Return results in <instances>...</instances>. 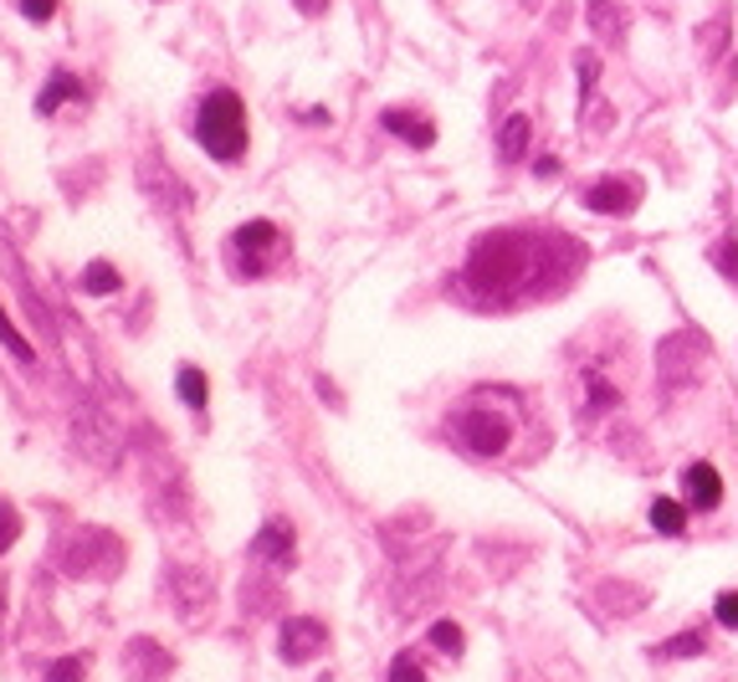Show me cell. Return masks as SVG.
Wrapping results in <instances>:
<instances>
[{
	"mask_svg": "<svg viewBox=\"0 0 738 682\" xmlns=\"http://www.w3.org/2000/svg\"><path fill=\"white\" fill-rule=\"evenodd\" d=\"M590 15L600 21V31H606V36L616 31V15H610V6H606V0H590Z\"/></svg>",
	"mask_w": 738,
	"mask_h": 682,
	"instance_id": "obj_23",
	"label": "cell"
},
{
	"mask_svg": "<svg viewBox=\"0 0 738 682\" xmlns=\"http://www.w3.org/2000/svg\"><path fill=\"white\" fill-rule=\"evenodd\" d=\"M431 647L446 657H462V626L457 621H436L431 626Z\"/></svg>",
	"mask_w": 738,
	"mask_h": 682,
	"instance_id": "obj_16",
	"label": "cell"
},
{
	"mask_svg": "<svg viewBox=\"0 0 738 682\" xmlns=\"http://www.w3.org/2000/svg\"><path fill=\"white\" fill-rule=\"evenodd\" d=\"M539 247L544 237H529V231H492L473 247L467 257V288L482 297H518L523 288H533V272H539Z\"/></svg>",
	"mask_w": 738,
	"mask_h": 682,
	"instance_id": "obj_1",
	"label": "cell"
},
{
	"mask_svg": "<svg viewBox=\"0 0 738 682\" xmlns=\"http://www.w3.org/2000/svg\"><path fill=\"white\" fill-rule=\"evenodd\" d=\"M651 529H656V534H682V529H687V508H682L677 498H656V504H651Z\"/></svg>",
	"mask_w": 738,
	"mask_h": 682,
	"instance_id": "obj_12",
	"label": "cell"
},
{
	"mask_svg": "<svg viewBox=\"0 0 738 682\" xmlns=\"http://www.w3.org/2000/svg\"><path fill=\"white\" fill-rule=\"evenodd\" d=\"M457 436L467 452H477V457H498V452H508L513 426H508V415L488 411V405H473V411L457 415Z\"/></svg>",
	"mask_w": 738,
	"mask_h": 682,
	"instance_id": "obj_3",
	"label": "cell"
},
{
	"mask_svg": "<svg viewBox=\"0 0 738 682\" xmlns=\"http://www.w3.org/2000/svg\"><path fill=\"white\" fill-rule=\"evenodd\" d=\"M119 288H123V278L113 272V262H93L83 272V293H93V297H108V293H119Z\"/></svg>",
	"mask_w": 738,
	"mask_h": 682,
	"instance_id": "obj_13",
	"label": "cell"
},
{
	"mask_svg": "<svg viewBox=\"0 0 738 682\" xmlns=\"http://www.w3.org/2000/svg\"><path fill=\"white\" fill-rule=\"evenodd\" d=\"M324 641H328V631L318 621H308V616L282 626V657H287V662H308V657H318L324 652Z\"/></svg>",
	"mask_w": 738,
	"mask_h": 682,
	"instance_id": "obj_5",
	"label": "cell"
},
{
	"mask_svg": "<svg viewBox=\"0 0 738 682\" xmlns=\"http://www.w3.org/2000/svg\"><path fill=\"white\" fill-rule=\"evenodd\" d=\"M251 554H262V560H272V564H282L287 560V554H293V529H287V523L282 519H272L262 529V534L251 539Z\"/></svg>",
	"mask_w": 738,
	"mask_h": 682,
	"instance_id": "obj_8",
	"label": "cell"
},
{
	"mask_svg": "<svg viewBox=\"0 0 738 682\" xmlns=\"http://www.w3.org/2000/svg\"><path fill=\"white\" fill-rule=\"evenodd\" d=\"M682 488H687V504L703 508V513L724 504V483H718V473H713L708 462H693V467L682 473Z\"/></svg>",
	"mask_w": 738,
	"mask_h": 682,
	"instance_id": "obj_6",
	"label": "cell"
},
{
	"mask_svg": "<svg viewBox=\"0 0 738 682\" xmlns=\"http://www.w3.org/2000/svg\"><path fill=\"white\" fill-rule=\"evenodd\" d=\"M231 247L237 252H267V247H278V226L272 221H247V226H237V237H231Z\"/></svg>",
	"mask_w": 738,
	"mask_h": 682,
	"instance_id": "obj_9",
	"label": "cell"
},
{
	"mask_svg": "<svg viewBox=\"0 0 738 682\" xmlns=\"http://www.w3.org/2000/svg\"><path fill=\"white\" fill-rule=\"evenodd\" d=\"M293 6H297V11H303V15H318V11H324V6H328V0H293Z\"/></svg>",
	"mask_w": 738,
	"mask_h": 682,
	"instance_id": "obj_24",
	"label": "cell"
},
{
	"mask_svg": "<svg viewBox=\"0 0 738 682\" xmlns=\"http://www.w3.org/2000/svg\"><path fill=\"white\" fill-rule=\"evenodd\" d=\"M523 154H529V119L513 113L502 123V160H523Z\"/></svg>",
	"mask_w": 738,
	"mask_h": 682,
	"instance_id": "obj_14",
	"label": "cell"
},
{
	"mask_svg": "<svg viewBox=\"0 0 738 682\" xmlns=\"http://www.w3.org/2000/svg\"><path fill=\"white\" fill-rule=\"evenodd\" d=\"M384 129L395 139H405V144H415V149H431L436 144V123L431 119H415V113H400V108H390L384 113Z\"/></svg>",
	"mask_w": 738,
	"mask_h": 682,
	"instance_id": "obj_7",
	"label": "cell"
},
{
	"mask_svg": "<svg viewBox=\"0 0 738 682\" xmlns=\"http://www.w3.org/2000/svg\"><path fill=\"white\" fill-rule=\"evenodd\" d=\"M175 390H180V401L191 405V411H206V401H210V380L195 365H185V370L175 375Z\"/></svg>",
	"mask_w": 738,
	"mask_h": 682,
	"instance_id": "obj_10",
	"label": "cell"
},
{
	"mask_svg": "<svg viewBox=\"0 0 738 682\" xmlns=\"http://www.w3.org/2000/svg\"><path fill=\"white\" fill-rule=\"evenodd\" d=\"M0 344H6V349H11V355L21 359V365H31V359H36L31 339H26V334H21V328L11 324V313H6V308H0Z\"/></svg>",
	"mask_w": 738,
	"mask_h": 682,
	"instance_id": "obj_15",
	"label": "cell"
},
{
	"mask_svg": "<svg viewBox=\"0 0 738 682\" xmlns=\"http://www.w3.org/2000/svg\"><path fill=\"white\" fill-rule=\"evenodd\" d=\"M390 682H426V672H421V662H415L411 652H400L395 662H390Z\"/></svg>",
	"mask_w": 738,
	"mask_h": 682,
	"instance_id": "obj_18",
	"label": "cell"
},
{
	"mask_svg": "<svg viewBox=\"0 0 738 682\" xmlns=\"http://www.w3.org/2000/svg\"><path fill=\"white\" fill-rule=\"evenodd\" d=\"M718 626L738 631V591H724V595H718Z\"/></svg>",
	"mask_w": 738,
	"mask_h": 682,
	"instance_id": "obj_20",
	"label": "cell"
},
{
	"mask_svg": "<svg viewBox=\"0 0 738 682\" xmlns=\"http://www.w3.org/2000/svg\"><path fill=\"white\" fill-rule=\"evenodd\" d=\"M62 98H83V83H77L73 73H52V83H46L42 98H36V108H42V113H57Z\"/></svg>",
	"mask_w": 738,
	"mask_h": 682,
	"instance_id": "obj_11",
	"label": "cell"
},
{
	"mask_svg": "<svg viewBox=\"0 0 738 682\" xmlns=\"http://www.w3.org/2000/svg\"><path fill=\"white\" fill-rule=\"evenodd\" d=\"M195 139H200L210 160L221 164H237L247 154V108H241L237 93L231 88L206 93V104L195 113Z\"/></svg>",
	"mask_w": 738,
	"mask_h": 682,
	"instance_id": "obj_2",
	"label": "cell"
},
{
	"mask_svg": "<svg viewBox=\"0 0 738 682\" xmlns=\"http://www.w3.org/2000/svg\"><path fill=\"white\" fill-rule=\"evenodd\" d=\"M703 647H708V641H703V631H682V637H672L662 647V657H703Z\"/></svg>",
	"mask_w": 738,
	"mask_h": 682,
	"instance_id": "obj_17",
	"label": "cell"
},
{
	"mask_svg": "<svg viewBox=\"0 0 738 682\" xmlns=\"http://www.w3.org/2000/svg\"><path fill=\"white\" fill-rule=\"evenodd\" d=\"M636 201H641V180H595L585 191V206L600 216H626Z\"/></svg>",
	"mask_w": 738,
	"mask_h": 682,
	"instance_id": "obj_4",
	"label": "cell"
},
{
	"mask_svg": "<svg viewBox=\"0 0 738 682\" xmlns=\"http://www.w3.org/2000/svg\"><path fill=\"white\" fill-rule=\"evenodd\" d=\"M15 534H21V519H15V508H11V504H0V549L11 544Z\"/></svg>",
	"mask_w": 738,
	"mask_h": 682,
	"instance_id": "obj_22",
	"label": "cell"
},
{
	"mask_svg": "<svg viewBox=\"0 0 738 682\" xmlns=\"http://www.w3.org/2000/svg\"><path fill=\"white\" fill-rule=\"evenodd\" d=\"M83 678V657H62V662H52V672H46V682H77Z\"/></svg>",
	"mask_w": 738,
	"mask_h": 682,
	"instance_id": "obj_19",
	"label": "cell"
},
{
	"mask_svg": "<svg viewBox=\"0 0 738 682\" xmlns=\"http://www.w3.org/2000/svg\"><path fill=\"white\" fill-rule=\"evenodd\" d=\"M21 15H26V21H52V15H57V0H21Z\"/></svg>",
	"mask_w": 738,
	"mask_h": 682,
	"instance_id": "obj_21",
	"label": "cell"
}]
</instances>
